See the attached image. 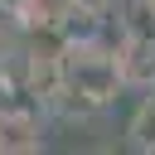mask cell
Returning a JSON list of instances; mask_svg holds the SVG:
<instances>
[{"mask_svg":"<svg viewBox=\"0 0 155 155\" xmlns=\"http://www.w3.org/2000/svg\"><path fill=\"white\" fill-rule=\"evenodd\" d=\"M121 87H126V78H121L116 48H102V44H92V39H78V44L63 48V87H58V97H53L48 107H63L68 116H73V111L87 116V111L107 107Z\"/></svg>","mask_w":155,"mask_h":155,"instance_id":"6da1fadb","label":"cell"},{"mask_svg":"<svg viewBox=\"0 0 155 155\" xmlns=\"http://www.w3.org/2000/svg\"><path fill=\"white\" fill-rule=\"evenodd\" d=\"M116 58H121L126 87H145V92L155 87V39H121Z\"/></svg>","mask_w":155,"mask_h":155,"instance_id":"7a4b0ae2","label":"cell"},{"mask_svg":"<svg viewBox=\"0 0 155 155\" xmlns=\"http://www.w3.org/2000/svg\"><path fill=\"white\" fill-rule=\"evenodd\" d=\"M44 136H39V121L29 111H15L5 107L0 111V150H39Z\"/></svg>","mask_w":155,"mask_h":155,"instance_id":"3957f363","label":"cell"},{"mask_svg":"<svg viewBox=\"0 0 155 155\" xmlns=\"http://www.w3.org/2000/svg\"><path fill=\"white\" fill-rule=\"evenodd\" d=\"M121 39H155V0H126Z\"/></svg>","mask_w":155,"mask_h":155,"instance_id":"277c9868","label":"cell"},{"mask_svg":"<svg viewBox=\"0 0 155 155\" xmlns=\"http://www.w3.org/2000/svg\"><path fill=\"white\" fill-rule=\"evenodd\" d=\"M126 136H131V145H140V150H155V87H150V97H140V107L131 111V126H126Z\"/></svg>","mask_w":155,"mask_h":155,"instance_id":"5b68a950","label":"cell"},{"mask_svg":"<svg viewBox=\"0 0 155 155\" xmlns=\"http://www.w3.org/2000/svg\"><path fill=\"white\" fill-rule=\"evenodd\" d=\"M29 5H34V0H0V10H5V15H24Z\"/></svg>","mask_w":155,"mask_h":155,"instance_id":"8992f818","label":"cell"}]
</instances>
